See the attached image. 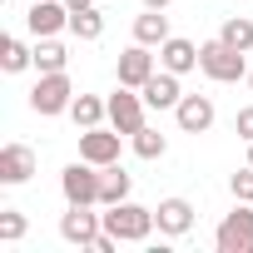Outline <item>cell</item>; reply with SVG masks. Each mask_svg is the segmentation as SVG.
Listing matches in <instances>:
<instances>
[{
    "label": "cell",
    "mask_w": 253,
    "mask_h": 253,
    "mask_svg": "<svg viewBox=\"0 0 253 253\" xmlns=\"http://www.w3.org/2000/svg\"><path fill=\"white\" fill-rule=\"evenodd\" d=\"M199 70H204L213 84H238V80H248V55L233 50V45H223V40L213 35V40L199 45Z\"/></svg>",
    "instance_id": "obj_1"
},
{
    "label": "cell",
    "mask_w": 253,
    "mask_h": 253,
    "mask_svg": "<svg viewBox=\"0 0 253 253\" xmlns=\"http://www.w3.org/2000/svg\"><path fill=\"white\" fill-rule=\"evenodd\" d=\"M104 228H109L119 243H149V233H154L159 223H154V209L124 199V204H109V209H104Z\"/></svg>",
    "instance_id": "obj_2"
},
{
    "label": "cell",
    "mask_w": 253,
    "mask_h": 253,
    "mask_svg": "<svg viewBox=\"0 0 253 253\" xmlns=\"http://www.w3.org/2000/svg\"><path fill=\"white\" fill-rule=\"evenodd\" d=\"M213 248L218 253H253V204L233 199V213H223L213 228Z\"/></svg>",
    "instance_id": "obj_3"
},
{
    "label": "cell",
    "mask_w": 253,
    "mask_h": 253,
    "mask_svg": "<svg viewBox=\"0 0 253 253\" xmlns=\"http://www.w3.org/2000/svg\"><path fill=\"white\" fill-rule=\"evenodd\" d=\"M70 104H75V84H70V75H65V70H55V75H40V80H35V89H30V109H35L40 119L70 114Z\"/></svg>",
    "instance_id": "obj_4"
},
{
    "label": "cell",
    "mask_w": 253,
    "mask_h": 253,
    "mask_svg": "<svg viewBox=\"0 0 253 253\" xmlns=\"http://www.w3.org/2000/svg\"><path fill=\"white\" fill-rule=\"evenodd\" d=\"M109 124L129 139V134H139L144 124H149V104H144V94L139 89H129V84H119L114 94H109Z\"/></svg>",
    "instance_id": "obj_5"
},
{
    "label": "cell",
    "mask_w": 253,
    "mask_h": 253,
    "mask_svg": "<svg viewBox=\"0 0 253 253\" xmlns=\"http://www.w3.org/2000/svg\"><path fill=\"white\" fill-rule=\"evenodd\" d=\"M99 204H70L60 213V238L75 243V248H89L99 233H104V213H94Z\"/></svg>",
    "instance_id": "obj_6"
},
{
    "label": "cell",
    "mask_w": 253,
    "mask_h": 253,
    "mask_svg": "<svg viewBox=\"0 0 253 253\" xmlns=\"http://www.w3.org/2000/svg\"><path fill=\"white\" fill-rule=\"evenodd\" d=\"M60 194L65 204H99V164L89 159H75L60 169Z\"/></svg>",
    "instance_id": "obj_7"
},
{
    "label": "cell",
    "mask_w": 253,
    "mask_h": 253,
    "mask_svg": "<svg viewBox=\"0 0 253 253\" xmlns=\"http://www.w3.org/2000/svg\"><path fill=\"white\" fill-rule=\"evenodd\" d=\"M114 75H119V84H129V89H144L154 75H159V50H149V45H129L119 60H114Z\"/></svg>",
    "instance_id": "obj_8"
},
{
    "label": "cell",
    "mask_w": 253,
    "mask_h": 253,
    "mask_svg": "<svg viewBox=\"0 0 253 253\" xmlns=\"http://www.w3.org/2000/svg\"><path fill=\"white\" fill-rule=\"evenodd\" d=\"M119 149H124V134L114 124H94V129H80V159L89 164H119Z\"/></svg>",
    "instance_id": "obj_9"
},
{
    "label": "cell",
    "mask_w": 253,
    "mask_h": 253,
    "mask_svg": "<svg viewBox=\"0 0 253 253\" xmlns=\"http://www.w3.org/2000/svg\"><path fill=\"white\" fill-rule=\"evenodd\" d=\"M25 30H30L35 40L70 30V5H65V0H30V10H25Z\"/></svg>",
    "instance_id": "obj_10"
},
{
    "label": "cell",
    "mask_w": 253,
    "mask_h": 253,
    "mask_svg": "<svg viewBox=\"0 0 253 253\" xmlns=\"http://www.w3.org/2000/svg\"><path fill=\"white\" fill-rule=\"evenodd\" d=\"M35 149L30 144H20V139H10V144H0V184H30L35 179Z\"/></svg>",
    "instance_id": "obj_11"
},
{
    "label": "cell",
    "mask_w": 253,
    "mask_h": 253,
    "mask_svg": "<svg viewBox=\"0 0 253 253\" xmlns=\"http://www.w3.org/2000/svg\"><path fill=\"white\" fill-rule=\"evenodd\" d=\"M213 119H218V109H213L209 94H184V99L174 104V124H179L184 134H209Z\"/></svg>",
    "instance_id": "obj_12"
},
{
    "label": "cell",
    "mask_w": 253,
    "mask_h": 253,
    "mask_svg": "<svg viewBox=\"0 0 253 253\" xmlns=\"http://www.w3.org/2000/svg\"><path fill=\"white\" fill-rule=\"evenodd\" d=\"M154 223H159V238H184V233L194 228V204L179 199V194H169V199H159Z\"/></svg>",
    "instance_id": "obj_13"
},
{
    "label": "cell",
    "mask_w": 253,
    "mask_h": 253,
    "mask_svg": "<svg viewBox=\"0 0 253 253\" xmlns=\"http://www.w3.org/2000/svg\"><path fill=\"white\" fill-rule=\"evenodd\" d=\"M159 70H174V75L199 70V45H194V40H184V35H169V40L159 45Z\"/></svg>",
    "instance_id": "obj_14"
},
{
    "label": "cell",
    "mask_w": 253,
    "mask_h": 253,
    "mask_svg": "<svg viewBox=\"0 0 253 253\" xmlns=\"http://www.w3.org/2000/svg\"><path fill=\"white\" fill-rule=\"evenodd\" d=\"M179 80H184V75L159 70V75H154V80L139 89V94H144V104H149V109H174V104L184 99V84H179Z\"/></svg>",
    "instance_id": "obj_15"
},
{
    "label": "cell",
    "mask_w": 253,
    "mask_h": 253,
    "mask_svg": "<svg viewBox=\"0 0 253 253\" xmlns=\"http://www.w3.org/2000/svg\"><path fill=\"white\" fill-rule=\"evenodd\" d=\"M129 189H134V174H124V164H104V169H99V209L124 204Z\"/></svg>",
    "instance_id": "obj_16"
},
{
    "label": "cell",
    "mask_w": 253,
    "mask_h": 253,
    "mask_svg": "<svg viewBox=\"0 0 253 253\" xmlns=\"http://www.w3.org/2000/svg\"><path fill=\"white\" fill-rule=\"evenodd\" d=\"M169 35H174V30H169V15H164V10H144V15H134V40H139V45L159 50Z\"/></svg>",
    "instance_id": "obj_17"
},
{
    "label": "cell",
    "mask_w": 253,
    "mask_h": 253,
    "mask_svg": "<svg viewBox=\"0 0 253 253\" xmlns=\"http://www.w3.org/2000/svg\"><path fill=\"white\" fill-rule=\"evenodd\" d=\"M70 119L80 124V129H94V124H104V119H109V99H99V94H75Z\"/></svg>",
    "instance_id": "obj_18"
},
{
    "label": "cell",
    "mask_w": 253,
    "mask_h": 253,
    "mask_svg": "<svg viewBox=\"0 0 253 253\" xmlns=\"http://www.w3.org/2000/svg\"><path fill=\"white\" fill-rule=\"evenodd\" d=\"M65 65H70V50L60 45V35L35 40V75H55V70H65Z\"/></svg>",
    "instance_id": "obj_19"
},
{
    "label": "cell",
    "mask_w": 253,
    "mask_h": 253,
    "mask_svg": "<svg viewBox=\"0 0 253 253\" xmlns=\"http://www.w3.org/2000/svg\"><path fill=\"white\" fill-rule=\"evenodd\" d=\"M0 65H5V75H25V70H35V45H25L20 35H10L5 45H0Z\"/></svg>",
    "instance_id": "obj_20"
},
{
    "label": "cell",
    "mask_w": 253,
    "mask_h": 253,
    "mask_svg": "<svg viewBox=\"0 0 253 253\" xmlns=\"http://www.w3.org/2000/svg\"><path fill=\"white\" fill-rule=\"evenodd\" d=\"M70 35H75V40H99V35H104V10H99V5L70 10Z\"/></svg>",
    "instance_id": "obj_21"
},
{
    "label": "cell",
    "mask_w": 253,
    "mask_h": 253,
    "mask_svg": "<svg viewBox=\"0 0 253 253\" xmlns=\"http://www.w3.org/2000/svg\"><path fill=\"white\" fill-rule=\"evenodd\" d=\"M218 40L248 55V50H253V20H248V15H228V20L218 25Z\"/></svg>",
    "instance_id": "obj_22"
},
{
    "label": "cell",
    "mask_w": 253,
    "mask_h": 253,
    "mask_svg": "<svg viewBox=\"0 0 253 253\" xmlns=\"http://www.w3.org/2000/svg\"><path fill=\"white\" fill-rule=\"evenodd\" d=\"M129 144H134L139 159H164V154H169V139H164L159 129H149V124H144L139 134H129Z\"/></svg>",
    "instance_id": "obj_23"
},
{
    "label": "cell",
    "mask_w": 253,
    "mask_h": 253,
    "mask_svg": "<svg viewBox=\"0 0 253 253\" xmlns=\"http://www.w3.org/2000/svg\"><path fill=\"white\" fill-rule=\"evenodd\" d=\"M30 233V218L20 209H0V243H20Z\"/></svg>",
    "instance_id": "obj_24"
},
{
    "label": "cell",
    "mask_w": 253,
    "mask_h": 253,
    "mask_svg": "<svg viewBox=\"0 0 253 253\" xmlns=\"http://www.w3.org/2000/svg\"><path fill=\"white\" fill-rule=\"evenodd\" d=\"M228 194L243 199V204H253V164H243L238 174H228Z\"/></svg>",
    "instance_id": "obj_25"
},
{
    "label": "cell",
    "mask_w": 253,
    "mask_h": 253,
    "mask_svg": "<svg viewBox=\"0 0 253 253\" xmlns=\"http://www.w3.org/2000/svg\"><path fill=\"white\" fill-rule=\"evenodd\" d=\"M233 134H238L243 144H253V104H243V109L233 114Z\"/></svg>",
    "instance_id": "obj_26"
},
{
    "label": "cell",
    "mask_w": 253,
    "mask_h": 253,
    "mask_svg": "<svg viewBox=\"0 0 253 253\" xmlns=\"http://www.w3.org/2000/svg\"><path fill=\"white\" fill-rule=\"evenodd\" d=\"M139 5H144V10H169L174 0H139Z\"/></svg>",
    "instance_id": "obj_27"
},
{
    "label": "cell",
    "mask_w": 253,
    "mask_h": 253,
    "mask_svg": "<svg viewBox=\"0 0 253 253\" xmlns=\"http://www.w3.org/2000/svg\"><path fill=\"white\" fill-rule=\"evenodd\" d=\"M65 5H70V10H89V5H94V0H65Z\"/></svg>",
    "instance_id": "obj_28"
},
{
    "label": "cell",
    "mask_w": 253,
    "mask_h": 253,
    "mask_svg": "<svg viewBox=\"0 0 253 253\" xmlns=\"http://www.w3.org/2000/svg\"><path fill=\"white\" fill-rule=\"evenodd\" d=\"M248 89H253V65H248Z\"/></svg>",
    "instance_id": "obj_29"
},
{
    "label": "cell",
    "mask_w": 253,
    "mask_h": 253,
    "mask_svg": "<svg viewBox=\"0 0 253 253\" xmlns=\"http://www.w3.org/2000/svg\"><path fill=\"white\" fill-rule=\"evenodd\" d=\"M248 164H253V144H248Z\"/></svg>",
    "instance_id": "obj_30"
}]
</instances>
